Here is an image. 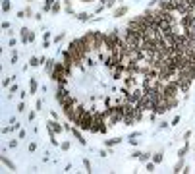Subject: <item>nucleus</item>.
<instances>
[{"instance_id":"1","label":"nucleus","mask_w":195,"mask_h":174,"mask_svg":"<svg viewBox=\"0 0 195 174\" xmlns=\"http://www.w3.org/2000/svg\"><path fill=\"white\" fill-rule=\"evenodd\" d=\"M70 68L64 64V62H56L54 64V70L50 74V79L56 85H66V81H68V78H70Z\"/></svg>"},{"instance_id":"2","label":"nucleus","mask_w":195,"mask_h":174,"mask_svg":"<svg viewBox=\"0 0 195 174\" xmlns=\"http://www.w3.org/2000/svg\"><path fill=\"white\" fill-rule=\"evenodd\" d=\"M68 51L75 56L77 64H81V62L87 58V54H89V52H87V47H85V43H83L81 37H79V39H74V41L70 43V45H68Z\"/></svg>"},{"instance_id":"3","label":"nucleus","mask_w":195,"mask_h":174,"mask_svg":"<svg viewBox=\"0 0 195 174\" xmlns=\"http://www.w3.org/2000/svg\"><path fill=\"white\" fill-rule=\"evenodd\" d=\"M75 126L81 130V132H91V126H93V110L89 108H83L81 116H79V122Z\"/></svg>"},{"instance_id":"4","label":"nucleus","mask_w":195,"mask_h":174,"mask_svg":"<svg viewBox=\"0 0 195 174\" xmlns=\"http://www.w3.org/2000/svg\"><path fill=\"white\" fill-rule=\"evenodd\" d=\"M54 97H56V101L60 103V107H64V104H68L72 99V93H68L66 89V85H56V93H54Z\"/></svg>"},{"instance_id":"5","label":"nucleus","mask_w":195,"mask_h":174,"mask_svg":"<svg viewBox=\"0 0 195 174\" xmlns=\"http://www.w3.org/2000/svg\"><path fill=\"white\" fill-rule=\"evenodd\" d=\"M62 62L70 68V70H72L74 66H79V64H77V60H75V56H74V54H72L70 51H64V52H62Z\"/></svg>"},{"instance_id":"6","label":"nucleus","mask_w":195,"mask_h":174,"mask_svg":"<svg viewBox=\"0 0 195 174\" xmlns=\"http://www.w3.org/2000/svg\"><path fill=\"white\" fill-rule=\"evenodd\" d=\"M70 132L74 134V138H75V139L79 141V145H83V147L87 145V141H85V138H83V134H81V130H79L77 126H72V128H70Z\"/></svg>"},{"instance_id":"7","label":"nucleus","mask_w":195,"mask_h":174,"mask_svg":"<svg viewBox=\"0 0 195 174\" xmlns=\"http://www.w3.org/2000/svg\"><path fill=\"white\" fill-rule=\"evenodd\" d=\"M62 130H66V128H64V126H60V124H58L56 120H50V122H48V134H50V135H54V134H60Z\"/></svg>"},{"instance_id":"8","label":"nucleus","mask_w":195,"mask_h":174,"mask_svg":"<svg viewBox=\"0 0 195 174\" xmlns=\"http://www.w3.org/2000/svg\"><path fill=\"white\" fill-rule=\"evenodd\" d=\"M127 12H130V6H118V8H114V17H124Z\"/></svg>"},{"instance_id":"9","label":"nucleus","mask_w":195,"mask_h":174,"mask_svg":"<svg viewBox=\"0 0 195 174\" xmlns=\"http://www.w3.org/2000/svg\"><path fill=\"white\" fill-rule=\"evenodd\" d=\"M46 62V58H39V56H31L29 58V66L31 68H39L41 64H45Z\"/></svg>"},{"instance_id":"10","label":"nucleus","mask_w":195,"mask_h":174,"mask_svg":"<svg viewBox=\"0 0 195 174\" xmlns=\"http://www.w3.org/2000/svg\"><path fill=\"white\" fill-rule=\"evenodd\" d=\"M54 64H56V60H54V58H46V62H45V70H46V74H48V76L52 74V70H54Z\"/></svg>"},{"instance_id":"11","label":"nucleus","mask_w":195,"mask_h":174,"mask_svg":"<svg viewBox=\"0 0 195 174\" xmlns=\"http://www.w3.org/2000/svg\"><path fill=\"white\" fill-rule=\"evenodd\" d=\"M151 161H153L155 165H160L162 161H164V153H162V151H156V153L153 155V157H151Z\"/></svg>"},{"instance_id":"12","label":"nucleus","mask_w":195,"mask_h":174,"mask_svg":"<svg viewBox=\"0 0 195 174\" xmlns=\"http://www.w3.org/2000/svg\"><path fill=\"white\" fill-rule=\"evenodd\" d=\"M37 89H39L37 78H31V81H29V93H31V95H35V93H37Z\"/></svg>"},{"instance_id":"13","label":"nucleus","mask_w":195,"mask_h":174,"mask_svg":"<svg viewBox=\"0 0 195 174\" xmlns=\"http://www.w3.org/2000/svg\"><path fill=\"white\" fill-rule=\"evenodd\" d=\"M75 17H77L79 21H91V20H93V16H91V14H87V12H79V14H77Z\"/></svg>"},{"instance_id":"14","label":"nucleus","mask_w":195,"mask_h":174,"mask_svg":"<svg viewBox=\"0 0 195 174\" xmlns=\"http://www.w3.org/2000/svg\"><path fill=\"white\" fill-rule=\"evenodd\" d=\"M54 2H56V0H45V4H42V12H45V14H48V12L52 10Z\"/></svg>"},{"instance_id":"15","label":"nucleus","mask_w":195,"mask_h":174,"mask_svg":"<svg viewBox=\"0 0 195 174\" xmlns=\"http://www.w3.org/2000/svg\"><path fill=\"white\" fill-rule=\"evenodd\" d=\"M184 166H186V165H184V157H180V161H178V163H176V166H174V170H172V172L180 174L182 170H184Z\"/></svg>"},{"instance_id":"16","label":"nucleus","mask_w":195,"mask_h":174,"mask_svg":"<svg viewBox=\"0 0 195 174\" xmlns=\"http://www.w3.org/2000/svg\"><path fill=\"white\" fill-rule=\"evenodd\" d=\"M2 163H4L6 166H8V168H10V170H16V165H14V163H12V161H10L8 157H6V153H2Z\"/></svg>"},{"instance_id":"17","label":"nucleus","mask_w":195,"mask_h":174,"mask_svg":"<svg viewBox=\"0 0 195 174\" xmlns=\"http://www.w3.org/2000/svg\"><path fill=\"white\" fill-rule=\"evenodd\" d=\"M64 12H66V14H70V16H74V6H72L70 0H64Z\"/></svg>"},{"instance_id":"18","label":"nucleus","mask_w":195,"mask_h":174,"mask_svg":"<svg viewBox=\"0 0 195 174\" xmlns=\"http://www.w3.org/2000/svg\"><path fill=\"white\" fill-rule=\"evenodd\" d=\"M10 10H12V0H2V12L8 14Z\"/></svg>"},{"instance_id":"19","label":"nucleus","mask_w":195,"mask_h":174,"mask_svg":"<svg viewBox=\"0 0 195 174\" xmlns=\"http://www.w3.org/2000/svg\"><path fill=\"white\" fill-rule=\"evenodd\" d=\"M120 141H122V138H112V139H106L105 145H106V147H112V145H118Z\"/></svg>"},{"instance_id":"20","label":"nucleus","mask_w":195,"mask_h":174,"mask_svg":"<svg viewBox=\"0 0 195 174\" xmlns=\"http://www.w3.org/2000/svg\"><path fill=\"white\" fill-rule=\"evenodd\" d=\"M118 0H102V4H105V8H114L116 6Z\"/></svg>"},{"instance_id":"21","label":"nucleus","mask_w":195,"mask_h":174,"mask_svg":"<svg viewBox=\"0 0 195 174\" xmlns=\"http://www.w3.org/2000/svg\"><path fill=\"white\" fill-rule=\"evenodd\" d=\"M27 31H29L27 27H21V29H20V35H21V41H23V43H27Z\"/></svg>"},{"instance_id":"22","label":"nucleus","mask_w":195,"mask_h":174,"mask_svg":"<svg viewBox=\"0 0 195 174\" xmlns=\"http://www.w3.org/2000/svg\"><path fill=\"white\" fill-rule=\"evenodd\" d=\"M60 8H62V6H60V2L56 0V2H54V6H52V10H50V14H54V16H56L58 12H60Z\"/></svg>"},{"instance_id":"23","label":"nucleus","mask_w":195,"mask_h":174,"mask_svg":"<svg viewBox=\"0 0 195 174\" xmlns=\"http://www.w3.org/2000/svg\"><path fill=\"white\" fill-rule=\"evenodd\" d=\"M149 159H151V155H149V153H139V161H141V163H147Z\"/></svg>"},{"instance_id":"24","label":"nucleus","mask_w":195,"mask_h":174,"mask_svg":"<svg viewBox=\"0 0 195 174\" xmlns=\"http://www.w3.org/2000/svg\"><path fill=\"white\" fill-rule=\"evenodd\" d=\"M66 39V33H64V31H62V33H58L56 37H54V43H62Z\"/></svg>"},{"instance_id":"25","label":"nucleus","mask_w":195,"mask_h":174,"mask_svg":"<svg viewBox=\"0 0 195 174\" xmlns=\"http://www.w3.org/2000/svg\"><path fill=\"white\" fill-rule=\"evenodd\" d=\"M70 147H72L70 141H64V143H60V149H62V151H70Z\"/></svg>"},{"instance_id":"26","label":"nucleus","mask_w":195,"mask_h":174,"mask_svg":"<svg viewBox=\"0 0 195 174\" xmlns=\"http://www.w3.org/2000/svg\"><path fill=\"white\" fill-rule=\"evenodd\" d=\"M83 166H85V170H87V172H93V170H91V161L89 159H83Z\"/></svg>"},{"instance_id":"27","label":"nucleus","mask_w":195,"mask_h":174,"mask_svg":"<svg viewBox=\"0 0 195 174\" xmlns=\"http://www.w3.org/2000/svg\"><path fill=\"white\" fill-rule=\"evenodd\" d=\"M12 81H14V76H10V78H4V81H2V87H8Z\"/></svg>"},{"instance_id":"28","label":"nucleus","mask_w":195,"mask_h":174,"mask_svg":"<svg viewBox=\"0 0 195 174\" xmlns=\"http://www.w3.org/2000/svg\"><path fill=\"white\" fill-rule=\"evenodd\" d=\"M155 166H156V165L153 163V161H147V170H149V172H153V170H155Z\"/></svg>"},{"instance_id":"29","label":"nucleus","mask_w":195,"mask_h":174,"mask_svg":"<svg viewBox=\"0 0 195 174\" xmlns=\"http://www.w3.org/2000/svg\"><path fill=\"white\" fill-rule=\"evenodd\" d=\"M23 12H25V17H35V16H33V10L29 8V6H27V8L23 10Z\"/></svg>"},{"instance_id":"30","label":"nucleus","mask_w":195,"mask_h":174,"mask_svg":"<svg viewBox=\"0 0 195 174\" xmlns=\"http://www.w3.org/2000/svg\"><path fill=\"white\" fill-rule=\"evenodd\" d=\"M17 112H25V103H20V104H17Z\"/></svg>"},{"instance_id":"31","label":"nucleus","mask_w":195,"mask_h":174,"mask_svg":"<svg viewBox=\"0 0 195 174\" xmlns=\"http://www.w3.org/2000/svg\"><path fill=\"white\" fill-rule=\"evenodd\" d=\"M17 89H20L17 85H12V87H10V93H8V95H10V99H12V95H14V93H16Z\"/></svg>"},{"instance_id":"32","label":"nucleus","mask_w":195,"mask_h":174,"mask_svg":"<svg viewBox=\"0 0 195 174\" xmlns=\"http://www.w3.org/2000/svg\"><path fill=\"white\" fill-rule=\"evenodd\" d=\"M35 151H37V143L33 141V143H29V153H35Z\"/></svg>"},{"instance_id":"33","label":"nucleus","mask_w":195,"mask_h":174,"mask_svg":"<svg viewBox=\"0 0 195 174\" xmlns=\"http://www.w3.org/2000/svg\"><path fill=\"white\" fill-rule=\"evenodd\" d=\"M16 62H17V52L12 51V62H10V64H16Z\"/></svg>"},{"instance_id":"34","label":"nucleus","mask_w":195,"mask_h":174,"mask_svg":"<svg viewBox=\"0 0 195 174\" xmlns=\"http://www.w3.org/2000/svg\"><path fill=\"white\" fill-rule=\"evenodd\" d=\"M189 138H191V132H189V130H187V132L184 134V141H186V143H187V141H189Z\"/></svg>"},{"instance_id":"35","label":"nucleus","mask_w":195,"mask_h":174,"mask_svg":"<svg viewBox=\"0 0 195 174\" xmlns=\"http://www.w3.org/2000/svg\"><path fill=\"white\" fill-rule=\"evenodd\" d=\"M8 145H10V149H16V147H17V139H12Z\"/></svg>"},{"instance_id":"36","label":"nucleus","mask_w":195,"mask_h":174,"mask_svg":"<svg viewBox=\"0 0 195 174\" xmlns=\"http://www.w3.org/2000/svg\"><path fill=\"white\" fill-rule=\"evenodd\" d=\"M178 122H180V116H174V120L170 122V126H176V124H178Z\"/></svg>"},{"instance_id":"37","label":"nucleus","mask_w":195,"mask_h":174,"mask_svg":"<svg viewBox=\"0 0 195 174\" xmlns=\"http://www.w3.org/2000/svg\"><path fill=\"white\" fill-rule=\"evenodd\" d=\"M17 17H20V20H23V17H25V12L20 10V12H17Z\"/></svg>"},{"instance_id":"38","label":"nucleus","mask_w":195,"mask_h":174,"mask_svg":"<svg viewBox=\"0 0 195 174\" xmlns=\"http://www.w3.org/2000/svg\"><path fill=\"white\" fill-rule=\"evenodd\" d=\"M12 130H14V128H12V126H6V128L2 130V134H8V132H12Z\"/></svg>"},{"instance_id":"39","label":"nucleus","mask_w":195,"mask_h":174,"mask_svg":"<svg viewBox=\"0 0 195 174\" xmlns=\"http://www.w3.org/2000/svg\"><path fill=\"white\" fill-rule=\"evenodd\" d=\"M10 27H12V25H10L8 21H4V23H2V29H4V31H6V29H10Z\"/></svg>"},{"instance_id":"40","label":"nucleus","mask_w":195,"mask_h":174,"mask_svg":"<svg viewBox=\"0 0 195 174\" xmlns=\"http://www.w3.org/2000/svg\"><path fill=\"white\" fill-rule=\"evenodd\" d=\"M168 126H170V124H166V122H162L160 126H158V130H164V128H168Z\"/></svg>"},{"instance_id":"41","label":"nucleus","mask_w":195,"mask_h":174,"mask_svg":"<svg viewBox=\"0 0 195 174\" xmlns=\"http://www.w3.org/2000/svg\"><path fill=\"white\" fill-rule=\"evenodd\" d=\"M81 2H85V4H89V2H95V0H81Z\"/></svg>"},{"instance_id":"42","label":"nucleus","mask_w":195,"mask_h":174,"mask_svg":"<svg viewBox=\"0 0 195 174\" xmlns=\"http://www.w3.org/2000/svg\"><path fill=\"white\" fill-rule=\"evenodd\" d=\"M27 2H33V0H27Z\"/></svg>"},{"instance_id":"43","label":"nucleus","mask_w":195,"mask_h":174,"mask_svg":"<svg viewBox=\"0 0 195 174\" xmlns=\"http://www.w3.org/2000/svg\"><path fill=\"white\" fill-rule=\"evenodd\" d=\"M118 2H122V0H118Z\"/></svg>"}]
</instances>
